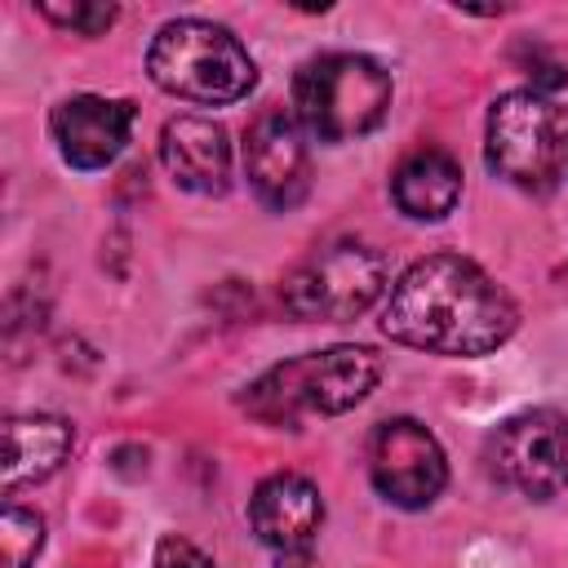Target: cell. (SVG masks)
<instances>
[{"mask_svg": "<svg viewBox=\"0 0 568 568\" xmlns=\"http://www.w3.org/2000/svg\"><path fill=\"white\" fill-rule=\"evenodd\" d=\"M515 328V297L462 253H430L413 262L382 302V333L426 355L475 359L497 351Z\"/></svg>", "mask_w": 568, "mask_h": 568, "instance_id": "1", "label": "cell"}, {"mask_svg": "<svg viewBox=\"0 0 568 568\" xmlns=\"http://www.w3.org/2000/svg\"><path fill=\"white\" fill-rule=\"evenodd\" d=\"M382 382V355L373 346H324L293 355L284 364H271L262 377H253L240 395V408L262 426H306L315 417L351 413L373 395Z\"/></svg>", "mask_w": 568, "mask_h": 568, "instance_id": "2", "label": "cell"}, {"mask_svg": "<svg viewBox=\"0 0 568 568\" xmlns=\"http://www.w3.org/2000/svg\"><path fill=\"white\" fill-rule=\"evenodd\" d=\"M390 71L368 53H320L293 75V120L320 142H355L390 111Z\"/></svg>", "mask_w": 568, "mask_h": 568, "instance_id": "3", "label": "cell"}, {"mask_svg": "<svg viewBox=\"0 0 568 568\" xmlns=\"http://www.w3.org/2000/svg\"><path fill=\"white\" fill-rule=\"evenodd\" d=\"M146 75L164 93L182 102H200V106L240 102L257 84V67L248 49L226 27L204 22V18L164 22L146 49Z\"/></svg>", "mask_w": 568, "mask_h": 568, "instance_id": "4", "label": "cell"}, {"mask_svg": "<svg viewBox=\"0 0 568 568\" xmlns=\"http://www.w3.org/2000/svg\"><path fill=\"white\" fill-rule=\"evenodd\" d=\"M386 293H390V266L364 240H333L311 248L280 284L284 311L293 320H320V324L355 320Z\"/></svg>", "mask_w": 568, "mask_h": 568, "instance_id": "5", "label": "cell"}, {"mask_svg": "<svg viewBox=\"0 0 568 568\" xmlns=\"http://www.w3.org/2000/svg\"><path fill=\"white\" fill-rule=\"evenodd\" d=\"M484 160L501 182L519 191H546L564 169V133L555 102L537 89L501 93L488 106Z\"/></svg>", "mask_w": 568, "mask_h": 568, "instance_id": "6", "label": "cell"}, {"mask_svg": "<svg viewBox=\"0 0 568 568\" xmlns=\"http://www.w3.org/2000/svg\"><path fill=\"white\" fill-rule=\"evenodd\" d=\"M493 484L524 501H550L568 488V417L555 408H524L506 417L484 448Z\"/></svg>", "mask_w": 568, "mask_h": 568, "instance_id": "7", "label": "cell"}, {"mask_svg": "<svg viewBox=\"0 0 568 568\" xmlns=\"http://www.w3.org/2000/svg\"><path fill=\"white\" fill-rule=\"evenodd\" d=\"M368 479L390 506L426 510L448 484V457L422 422L390 417L368 439Z\"/></svg>", "mask_w": 568, "mask_h": 568, "instance_id": "8", "label": "cell"}, {"mask_svg": "<svg viewBox=\"0 0 568 568\" xmlns=\"http://www.w3.org/2000/svg\"><path fill=\"white\" fill-rule=\"evenodd\" d=\"M244 178H248L253 195L275 213H288L306 200L311 155H306V138H302L293 115L266 111L248 124V133H244Z\"/></svg>", "mask_w": 568, "mask_h": 568, "instance_id": "9", "label": "cell"}, {"mask_svg": "<svg viewBox=\"0 0 568 568\" xmlns=\"http://www.w3.org/2000/svg\"><path fill=\"white\" fill-rule=\"evenodd\" d=\"M49 133L58 142V155L71 169H106L124 151L133 133V102L129 98H102V93H75L62 98L49 115Z\"/></svg>", "mask_w": 568, "mask_h": 568, "instance_id": "10", "label": "cell"}, {"mask_svg": "<svg viewBox=\"0 0 568 568\" xmlns=\"http://www.w3.org/2000/svg\"><path fill=\"white\" fill-rule=\"evenodd\" d=\"M320 524H324V497L306 475L280 470V475L262 479L248 497V528L275 555L311 550Z\"/></svg>", "mask_w": 568, "mask_h": 568, "instance_id": "11", "label": "cell"}, {"mask_svg": "<svg viewBox=\"0 0 568 568\" xmlns=\"http://www.w3.org/2000/svg\"><path fill=\"white\" fill-rule=\"evenodd\" d=\"M160 160L182 191L222 195L231 186V138L209 115H173L160 129Z\"/></svg>", "mask_w": 568, "mask_h": 568, "instance_id": "12", "label": "cell"}, {"mask_svg": "<svg viewBox=\"0 0 568 568\" xmlns=\"http://www.w3.org/2000/svg\"><path fill=\"white\" fill-rule=\"evenodd\" d=\"M71 444H75V430L67 417H49V413L9 417L4 422V497L49 479L67 462Z\"/></svg>", "mask_w": 568, "mask_h": 568, "instance_id": "13", "label": "cell"}, {"mask_svg": "<svg viewBox=\"0 0 568 568\" xmlns=\"http://www.w3.org/2000/svg\"><path fill=\"white\" fill-rule=\"evenodd\" d=\"M390 195H395V209L404 217L439 222L462 200V164L439 146H422V151L399 160V169L390 178Z\"/></svg>", "mask_w": 568, "mask_h": 568, "instance_id": "14", "label": "cell"}, {"mask_svg": "<svg viewBox=\"0 0 568 568\" xmlns=\"http://www.w3.org/2000/svg\"><path fill=\"white\" fill-rule=\"evenodd\" d=\"M40 546H44V519L36 510L9 506L0 515V559H4V568H36Z\"/></svg>", "mask_w": 568, "mask_h": 568, "instance_id": "15", "label": "cell"}, {"mask_svg": "<svg viewBox=\"0 0 568 568\" xmlns=\"http://www.w3.org/2000/svg\"><path fill=\"white\" fill-rule=\"evenodd\" d=\"M40 18L75 31V36H102L115 22V4H98V0H75V4H40Z\"/></svg>", "mask_w": 568, "mask_h": 568, "instance_id": "16", "label": "cell"}, {"mask_svg": "<svg viewBox=\"0 0 568 568\" xmlns=\"http://www.w3.org/2000/svg\"><path fill=\"white\" fill-rule=\"evenodd\" d=\"M151 568H217V564H213L195 541H186V537L169 532V537H160Z\"/></svg>", "mask_w": 568, "mask_h": 568, "instance_id": "17", "label": "cell"}, {"mask_svg": "<svg viewBox=\"0 0 568 568\" xmlns=\"http://www.w3.org/2000/svg\"><path fill=\"white\" fill-rule=\"evenodd\" d=\"M275 568H315V559H311V550H302V555H280Z\"/></svg>", "mask_w": 568, "mask_h": 568, "instance_id": "18", "label": "cell"}, {"mask_svg": "<svg viewBox=\"0 0 568 568\" xmlns=\"http://www.w3.org/2000/svg\"><path fill=\"white\" fill-rule=\"evenodd\" d=\"M564 173H568V142H564Z\"/></svg>", "mask_w": 568, "mask_h": 568, "instance_id": "19", "label": "cell"}]
</instances>
